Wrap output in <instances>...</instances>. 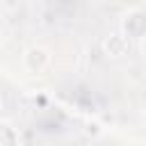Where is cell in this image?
Instances as JSON below:
<instances>
[{"mask_svg": "<svg viewBox=\"0 0 146 146\" xmlns=\"http://www.w3.org/2000/svg\"><path fill=\"white\" fill-rule=\"evenodd\" d=\"M48 62H50V55H48V50L41 48V46H32V48H27L25 55H23V64H25V68L32 71V73H41V71L48 66Z\"/></svg>", "mask_w": 146, "mask_h": 146, "instance_id": "obj_2", "label": "cell"}, {"mask_svg": "<svg viewBox=\"0 0 146 146\" xmlns=\"http://www.w3.org/2000/svg\"><path fill=\"white\" fill-rule=\"evenodd\" d=\"M141 55H144V59H146V36L141 39Z\"/></svg>", "mask_w": 146, "mask_h": 146, "instance_id": "obj_5", "label": "cell"}, {"mask_svg": "<svg viewBox=\"0 0 146 146\" xmlns=\"http://www.w3.org/2000/svg\"><path fill=\"white\" fill-rule=\"evenodd\" d=\"M103 50L107 57H123L130 50V39L123 32H112L110 36H105L103 41Z\"/></svg>", "mask_w": 146, "mask_h": 146, "instance_id": "obj_3", "label": "cell"}, {"mask_svg": "<svg viewBox=\"0 0 146 146\" xmlns=\"http://www.w3.org/2000/svg\"><path fill=\"white\" fill-rule=\"evenodd\" d=\"M121 30L128 39H144L146 36V11H132L121 23Z\"/></svg>", "mask_w": 146, "mask_h": 146, "instance_id": "obj_1", "label": "cell"}, {"mask_svg": "<svg viewBox=\"0 0 146 146\" xmlns=\"http://www.w3.org/2000/svg\"><path fill=\"white\" fill-rule=\"evenodd\" d=\"M84 130H87L89 135H98V132H100V125H98L96 121H87V123H84Z\"/></svg>", "mask_w": 146, "mask_h": 146, "instance_id": "obj_4", "label": "cell"}]
</instances>
